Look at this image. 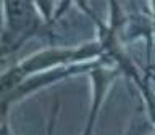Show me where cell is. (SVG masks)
<instances>
[{
    "instance_id": "6da1fadb",
    "label": "cell",
    "mask_w": 155,
    "mask_h": 135,
    "mask_svg": "<svg viewBox=\"0 0 155 135\" xmlns=\"http://www.w3.org/2000/svg\"><path fill=\"white\" fill-rule=\"evenodd\" d=\"M45 26L36 2H5L0 58L15 53L24 42L39 36Z\"/></svg>"
},
{
    "instance_id": "7a4b0ae2",
    "label": "cell",
    "mask_w": 155,
    "mask_h": 135,
    "mask_svg": "<svg viewBox=\"0 0 155 135\" xmlns=\"http://www.w3.org/2000/svg\"><path fill=\"white\" fill-rule=\"evenodd\" d=\"M107 56L104 58H99V60H94V61H86V63H76V64H68V66H60V68H53V69H48V71H42V72H37L34 76H29L28 79H24L21 82V85L16 87L10 96L5 100L3 106L0 108V113L3 116L8 114V109L10 106L16 101L26 98V96L32 95L34 92H39L45 87L52 85V84H57L63 79H70L73 76H78V74H82V72H91L94 71L95 68H99L102 64H105Z\"/></svg>"
},
{
    "instance_id": "3957f363",
    "label": "cell",
    "mask_w": 155,
    "mask_h": 135,
    "mask_svg": "<svg viewBox=\"0 0 155 135\" xmlns=\"http://www.w3.org/2000/svg\"><path fill=\"white\" fill-rule=\"evenodd\" d=\"M58 111H60V101H55V103H53V109H52V113H50V118H48L47 135H53V129H55L57 118H58Z\"/></svg>"
},
{
    "instance_id": "277c9868",
    "label": "cell",
    "mask_w": 155,
    "mask_h": 135,
    "mask_svg": "<svg viewBox=\"0 0 155 135\" xmlns=\"http://www.w3.org/2000/svg\"><path fill=\"white\" fill-rule=\"evenodd\" d=\"M0 135H13L12 129H10V124H8V118L5 116V118H2V121H0Z\"/></svg>"
},
{
    "instance_id": "5b68a950",
    "label": "cell",
    "mask_w": 155,
    "mask_h": 135,
    "mask_svg": "<svg viewBox=\"0 0 155 135\" xmlns=\"http://www.w3.org/2000/svg\"><path fill=\"white\" fill-rule=\"evenodd\" d=\"M2 14H3V3H0V26H2ZM0 36H2V29H0Z\"/></svg>"
}]
</instances>
